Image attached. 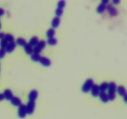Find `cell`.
Here are the masks:
<instances>
[{"label": "cell", "instance_id": "obj_1", "mask_svg": "<svg viewBox=\"0 0 127 119\" xmlns=\"http://www.w3.org/2000/svg\"><path fill=\"white\" fill-rule=\"evenodd\" d=\"M116 83L114 81H111L109 83V88H108V97L109 100H114L116 97Z\"/></svg>", "mask_w": 127, "mask_h": 119}, {"label": "cell", "instance_id": "obj_2", "mask_svg": "<svg viewBox=\"0 0 127 119\" xmlns=\"http://www.w3.org/2000/svg\"><path fill=\"white\" fill-rule=\"evenodd\" d=\"M94 84V81L93 79H91V78L88 79L82 86V91L85 93L88 92L91 90Z\"/></svg>", "mask_w": 127, "mask_h": 119}, {"label": "cell", "instance_id": "obj_3", "mask_svg": "<svg viewBox=\"0 0 127 119\" xmlns=\"http://www.w3.org/2000/svg\"><path fill=\"white\" fill-rule=\"evenodd\" d=\"M26 107V110H27V114L32 115L33 113L35 107V102L33 101H29L27 102Z\"/></svg>", "mask_w": 127, "mask_h": 119}, {"label": "cell", "instance_id": "obj_4", "mask_svg": "<svg viewBox=\"0 0 127 119\" xmlns=\"http://www.w3.org/2000/svg\"><path fill=\"white\" fill-rule=\"evenodd\" d=\"M27 115V110H26V107L24 104H21L19 106L18 109V116L21 119H24Z\"/></svg>", "mask_w": 127, "mask_h": 119}, {"label": "cell", "instance_id": "obj_5", "mask_svg": "<svg viewBox=\"0 0 127 119\" xmlns=\"http://www.w3.org/2000/svg\"><path fill=\"white\" fill-rule=\"evenodd\" d=\"M106 9L108 12H109V13L110 14V16L114 17V16H116L118 14L117 9L112 4H109L107 6H106Z\"/></svg>", "mask_w": 127, "mask_h": 119}, {"label": "cell", "instance_id": "obj_6", "mask_svg": "<svg viewBox=\"0 0 127 119\" xmlns=\"http://www.w3.org/2000/svg\"><path fill=\"white\" fill-rule=\"evenodd\" d=\"M16 46H17V44H16V42H14H14H9V43H7V46L5 48L6 52H7V53H11V52H12L14 50Z\"/></svg>", "mask_w": 127, "mask_h": 119}, {"label": "cell", "instance_id": "obj_7", "mask_svg": "<svg viewBox=\"0 0 127 119\" xmlns=\"http://www.w3.org/2000/svg\"><path fill=\"white\" fill-rule=\"evenodd\" d=\"M91 94L94 97H97L99 95V92H100V89H99V85L96 84H94L93 87L91 89Z\"/></svg>", "mask_w": 127, "mask_h": 119}, {"label": "cell", "instance_id": "obj_8", "mask_svg": "<svg viewBox=\"0 0 127 119\" xmlns=\"http://www.w3.org/2000/svg\"><path fill=\"white\" fill-rule=\"evenodd\" d=\"M39 62L42 65L45 66H50L52 64L50 60L46 57H41Z\"/></svg>", "mask_w": 127, "mask_h": 119}, {"label": "cell", "instance_id": "obj_9", "mask_svg": "<svg viewBox=\"0 0 127 119\" xmlns=\"http://www.w3.org/2000/svg\"><path fill=\"white\" fill-rule=\"evenodd\" d=\"M37 97H38V92L36 90L33 89L32 90L29 94V101H33L35 102V100L37 99Z\"/></svg>", "mask_w": 127, "mask_h": 119}, {"label": "cell", "instance_id": "obj_10", "mask_svg": "<svg viewBox=\"0 0 127 119\" xmlns=\"http://www.w3.org/2000/svg\"><path fill=\"white\" fill-rule=\"evenodd\" d=\"M99 96L100 97V100L102 102L107 103L109 100V97H108L107 94L105 91H100L99 94Z\"/></svg>", "mask_w": 127, "mask_h": 119}, {"label": "cell", "instance_id": "obj_11", "mask_svg": "<svg viewBox=\"0 0 127 119\" xmlns=\"http://www.w3.org/2000/svg\"><path fill=\"white\" fill-rule=\"evenodd\" d=\"M11 104L13 105L16 107H19L22 104V101L20 99V98H19L18 97L16 96H13L12 99H11Z\"/></svg>", "mask_w": 127, "mask_h": 119}, {"label": "cell", "instance_id": "obj_12", "mask_svg": "<svg viewBox=\"0 0 127 119\" xmlns=\"http://www.w3.org/2000/svg\"><path fill=\"white\" fill-rule=\"evenodd\" d=\"M4 97V99H6L7 100H11V99H12V97L14 96L13 94H12V92L11 91L10 89H7L4 91L3 92Z\"/></svg>", "mask_w": 127, "mask_h": 119}, {"label": "cell", "instance_id": "obj_13", "mask_svg": "<svg viewBox=\"0 0 127 119\" xmlns=\"http://www.w3.org/2000/svg\"><path fill=\"white\" fill-rule=\"evenodd\" d=\"M60 17H57V16H55V17H53L52 21V23H51L52 28L55 29L58 27L59 26L60 23Z\"/></svg>", "mask_w": 127, "mask_h": 119}, {"label": "cell", "instance_id": "obj_14", "mask_svg": "<svg viewBox=\"0 0 127 119\" xmlns=\"http://www.w3.org/2000/svg\"><path fill=\"white\" fill-rule=\"evenodd\" d=\"M116 90H117L118 93H119V95H121V96L124 97L127 95L126 89H125V88L124 86H118L117 87Z\"/></svg>", "mask_w": 127, "mask_h": 119}, {"label": "cell", "instance_id": "obj_15", "mask_svg": "<svg viewBox=\"0 0 127 119\" xmlns=\"http://www.w3.org/2000/svg\"><path fill=\"white\" fill-rule=\"evenodd\" d=\"M24 48L25 52L27 55H32L33 53V47L32 45H31L29 43H27L25 45L24 47Z\"/></svg>", "mask_w": 127, "mask_h": 119}, {"label": "cell", "instance_id": "obj_16", "mask_svg": "<svg viewBox=\"0 0 127 119\" xmlns=\"http://www.w3.org/2000/svg\"><path fill=\"white\" fill-rule=\"evenodd\" d=\"M106 6L107 5L104 4L100 3V4L99 5V6L97 7V12L99 14L103 13V12L105 11V9H106Z\"/></svg>", "mask_w": 127, "mask_h": 119}, {"label": "cell", "instance_id": "obj_17", "mask_svg": "<svg viewBox=\"0 0 127 119\" xmlns=\"http://www.w3.org/2000/svg\"><path fill=\"white\" fill-rule=\"evenodd\" d=\"M16 44L19 45L21 46V47H24L25 45L27 43V42H26V40L24 39L22 37H19L16 39Z\"/></svg>", "mask_w": 127, "mask_h": 119}, {"label": "cell", "instance_id": "obj_18", "mask_svg": "<svg viewBox=\"0 0 127 119\" xmlns=\"http://www.w3.org/2000/svg\"><path fill=\"white\" fill-rule=\"evenodd\" d=\"M55 34V29L52 28H52H50L47 31V33H46V35H47V37H48V38L54 37Z\"/></svg>", "mask_w": 127, "mask_h": 119}, {"label": "cell", "instance_id": "obj_19", "mask_svg": "<svg viewBox=\"0 0 127 119\" xmlns=\"http://www.w3.org/2000/svg\"><path fill=\"white\" fill-rule=\"evenodd\" d=\"M38 38L37 37H36V36H33V37H32V38L30 39V41H29V44L31 45H32V47L33 46H35L37 44V43L38 42Z\"/></svg>", "mask_w": 127, "mask_h": 119}, {"label": "cell", "instance_id": "obj_20", "mask_svg": "<svg viewBox=\"0 0 127 119\" xmlns=\"http://www.w3.org/2000/svg\"><path fill=\"white\" fill-rule=\"evenodd\" d=\"M99 86V89H100V91H105L108 89L109 88V83L107 82H103L102 83H101Z\"/></svg>", "mask_w": 127, "mask_h": 119}, {"label": "cell", "instance_id": "obj_21", "mask_svg": "<svg viewBox=\"0 0 127 119\" xmlns=\"http://www.w3.org/2000/svg\"><path fill=\"white\" fill-rule=\"evenodd\" d=\"M40 55L38 54V53H33L32 55H31V58L32 60H33V61H39L40 59Z\"/></svg>", "mask_w": 127, "mask_h": 119}, {"label": "cell", "instance_id": "obj_22", "mask_svg": "<svg viewBox=\"0 0 127 119\" xmlns=\"http://www.w3.org/2000/svg\"><path fill=\"white\" fill-rule=\"evenodd\" d=\"M4 39L7 42L9 43V42H14V37L12 34H11V33H6V34H5Z\"/></svg>", "mask_w": 127, "mask_h": 119}, {"label": "cell", "instance_id": "obj_23", "mask_svg": "<svg viewBox=\"0 0 127 119\" xmlns=\"http://www.w3.org/2000/svg\"><path fill=\"white\" fill-rule=\"evenodd\" d=\"M46 43H46L45 41L43 40H42L38 41V42L37 43V44L35 46H37V47H38L40 49H41L42 50V49H43V48L45 47Z\"/></svg>", "mask_w": 127, "mask_h": 119}, {"label": "cell", "instance_id": "obj_24", "mask_svg": "<svg viewBox=\"0 0 127 119\" xmlns=\"http://www.w3.org/2000/svg\"><path fill=\"white\" fill-rule=\"evenodd\" d=\"M47 43L50 45H55L57 43V39L55 37L49 38L47 40Z\"/></svg>", "mask_w": 127, "mask_h": 119}, {"label": "cell", "instance_id": "obj_25", "mask_svg": "<svg viewBox=\"0 0 127 119\" xmlns=\"http://www.w3.org/2000/svg\"><path fill=\"white\" fill-rule=\"evenodd\" d=\"M63 13V9L58 8V7H57V8L56 9L55 14H56V15H57V16H57V17H60V16H62Z\"/></svg>", "mask_w": 127, "mask_h": 119}, {"label": "cell", "instance_id": "obj_26", "mask_svg": "<svg viewBox=\"0 0 127 119\" xmlns=\"http://www.w3.org/2000/svg\"><path fill=\"white\" fill-rule=\"evenodd\" d=\"M7 43H8V42H7L4 38L1 40H0V47L2 48H5L6 47V46H7Z\"/></svg>", "mask_w": 127, "mask_h": 119}, {"label": "cell", "instance_id": "obj_27", "mask_svg": "<svg viewBox=\"0 0 127 119\" xmlns=\"http://www.w3.org/2000/svg\"><path fill=\"white\" fill-rule=\"evenodd\" d=\"M57 6H58V8L63 9V7H64V6H66V2L65 1H63V0H61L57 4Z\"/></svg>", "mask_w": 127, "mask_h": 119}, {"label": "cell", "instance_id": "obj_28", "mask_svg": "<svg viewBox=\"0 0 127 119\" xmlns=\"http://www.w3.org/2000/svg\"><path fill=\"white\" fill-rule=\"evenodd\" d=\"M6 50L5 48H0V59H2L4 57L5 55H6Z\"/></svg>", "mask_w": 127, "mask_h": 119}, {"label": "cell", "instance_id": "obj_29", "mask_svg": "<svg viewBox=\"0 0 127 119\" xmlns=\"http://www.w3.org/2000/svg\"><path fill=\"white\" fill-rule=\"evenodd\" d=\"M5 13V11L3 8L2 7H0V16H2V15L4 14Z\"/></svg>", "mask_w": 127, "mask_h": 119}, {"label": "cell", "instance_id": "obj_30", "mask_svg": "<svg viewBox=\"0 0 127 119\" xmlns=\"http://www.w3.org/2000/svg\"><path fill=\"white\" fill-rule=\"evenodd\" d=\"M5 33L4 32H0V39L2 40L4 38Z\"/></svg>", "mask_w": 127, "mask_h": 119}, {"label": "cell", "instance_id": "obj_31", "mask_svg": "<svg viewBox=\"0 0 127 119\" xmlns=\"http://www.w3.org/2000/svg\"><path fill=\"white\" fill-rule=\"evenodd\" d=\"M120 0H114V1H112V4H118L120 3Z\"/></svg>", "mask_w": 127, "mask_h": 119}, {"label": "cell", "instance_id": "obj_32", "mask_svg": "<svg viewBox=\"0 0 127 119\" xmlns=\"http://www.w3.org/2000/svg\"><path fill=\"white\" fill-rule=\"evenodd\" d=\"M3 99H4V97L3 94L0 93V101H2Z\"/></svg>", "mask_w": 127, "mask_h": 119}, {"label": "cell", "instance_id": "obj_33", "mask_svg": "<svg viewBox=\"0 0 127 119\" xmlns=\"http://www.w3.org/2000/svg\"><path fill=\"white\" fill-rule=\"evenodd\" d=\"M108 2H109V0H102V1H101V3L104 4L105 5H106Z\"/></svg>", "mask_w": 127, "mask_h": 119}, {"label": "cell", "instance_id": "obj_34", "mask_svg": "<svg viewBox=\"0 0 127 119\" xmlns=\"http://www.w3.org/2000/svg\"><path fill=\"white\" fill-rule=\"evenodd\" d=\"M124 100H125V102H127V95H125V96H124Z\"/></svg>", "mask_w": 127, "mask_h": 119}, {"label": "cell", "instance_id": "obj_35", "mask_svg": "<svg viewBox=\"0 0 127 119\" xmlns=\"http://www.w3.org/2000/svg\"><path fill=\"white\" fill-rule=\"evenodd\" d=\"M1 22H0V29H1Z\"/></svg>", "mask_w": 127, "mask_h": 119}]
</instances>
